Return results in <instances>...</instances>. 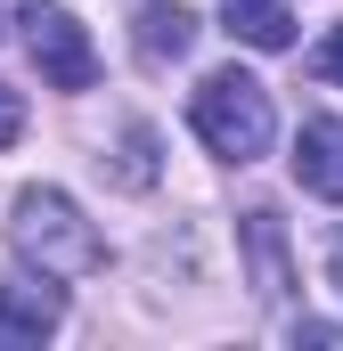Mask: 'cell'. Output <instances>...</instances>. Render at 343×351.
I'll return each mask as SVG.
<instances>
[{"mask_svg":"<svg viewBox=\"0 0 343 351\" xmlns=\"http://www.w3.org/2000/svg\"><path fill=\"white\" fill-rule=\"evenodd\" d=\"M8 237H16L25 262L49 269V278H98V269H106V245H98V229L82 221V204H74L66 188H16Z\"/></svg>","mask_w":343,"mask_h":351,"instance_id":"1","label":"cell"},{"mask_svg":"<svg viewBox=\"0 0 343 351\" xmlns=\"http://www.w3.org/2000/svg\"><path fill=\"white\" fill-rule=\"evenodd\" d=\"M188 123H196V139H204L221 164H254V156H270V139H278V106H270V90H261L246 66L204 74L196 98H188Z\"/></svg>","mask_w":343,"mask_h":351,"instance_id":"2","label":"cell"},{"mask_svg":"<svg viewBox=\"0 0 343 351\" xmlns=\"http://www.w3.org/2000/svg\"><path fill=\"white\" fill-rule=\"evenodd\" d=\"M16 25H25V49H33V66H41L49 90H90L98 82V49H90V33L74 25L66 0H25Z\"/></svg>","mask_w":343,"mask_h":351,"instance_id":"3","label":"cell"},{"mask_svg":"<svg viewBox=\"0 0 343 351\" xmlns=\"http://www.w3.org/2000/svg\"><path fill=\"white\" fill-rule=\"evenodd\" d=\"M58 327H66V286L49 269L0 286V351H33V343H49Z\"/></svg>","mask_w":343,"mask_h":351,"instance_id":"4","label":"cell"},{"mask_svg":"<svg viewBox=\"0 0 343 351\" xmlns=\"http://www.w3.org/2000/svg\"><path fill=\"white\" fill-rule=\"evenodd\" d=\"M294 180H303L311 196L343 204V123H335V114L303 123V139H294Z\"/></svg>","mask_w":343,"mask_h":351,"instance_id":"5","label":"cell"},{"mask_svg":"<svg viewBox=\"0 0 343 351\" xmlns=\"http://www.w3.org/2000/svg\"><path fill=\"white\" fill-rule=\"evenodd\" d=\"M237 237H246V254H254V294H261V302H286L294 269H286V237H278V213H270V204H254V213L237 221Z\"/></svg>","mask_w":343,"mask_h":351,"instance_id":"6","label":"cell"},{"mask_svg":"<svg viewBox=\"0 0 343 351\" xmlns=\"http://www.w3.org/2000/svg\"><path fill=\"white\" fill-rule=\"evenodd\" d=\"M131 41H139V58H156V66H164V58H188V49H196V8H180V0H172V8H139V16H131Z\"/></svg>","mask_w":343,"mask_h":351,"instance_id":"7","label":"cell"},{"mask_svg":"<svg viewBox=\"0 0 343 351\" xmlns=\"http://www.w3.org/2000/svg\"><path fill=\"white\" fill-rule=\"evenodd\" d=\"M221 25H229L246 49H286V41H294V8H286V0H221Z\"/></svg>","mask_w":343,"mask_h":351,"instance_id":"8","label":"cell"},{"mask_svg":"<svg viewBox=\"0 0 343 351\" xmlns=\"http://www.w3.org/2000/svg\"><path fill=\"white\" fill-rule=\"evenodd\" d=\"M311 74H319V82H343V25L319 41V49H311Z\"/></svg>","mask_w":343,"mask_h":351,"instance_id":"9","label":"cell"},{"mask_svg":"<svg viewBox=\"0 0 343 351\" xmlns=\"http://www.w3.org/2000/svg\"><path fill=\"white\" fill-rule=\"evenodd\" d=\"M16 131H25V98L0 82V147H16Z\"/></svg>","mask_w":343,"mask_h":351,"instance_id":"10","label":"cell"},{"mask_svg":"<svg viewBox=\"0 0 343 351\" xmlns=\"http://www.w3.org/2000/svg\"><path fill=\"white\" fill-rule=\"evenodd\" d=\"M294 335H303V343H335V351H343V327H327V319H303Z\"/></svg>","mask_w":343,"mask_h":351,"instance_id":"11","label":"cell"},{"mask_svg":"<svg viewBox=\"0 0 343 351\" xmlns=\"http://www.w3.org/2000/svg\"><path fill=\"white\" fill-rule=\"evenodd\" d=\"M327 286H335V294H343V229H335V237H327Z\"/></svg>","mask_w":343,"mask_h":351,"instance_id":"12","label":"cell"}]
</instances>
